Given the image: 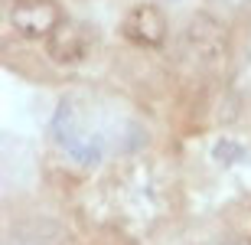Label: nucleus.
Returning a JSON list of instances; mask_svg holds the SVG:
<instances>
[{"instance_id":"3","label":"nucleus","mask_w":251,"mask_h":245,"mask_svg":"<svg viewBox=\"0 0 251 245\" xmlns=\"http://www.w3.org/2000/svg\"><path fill=\"white\" fill-rule=\"evenodd\" d=\"M43 46H46V59L52 66L59 69H75L88 62L92 53L101 46V33L95 23L88 20H75V17H65L52 33L49 39H43Z\"/></svg>"},{"instance_id":"7","label":"nucleus","mask_w":251,"mask_h":245,"mask_svg":"<svg viewBox=\"0 0 251 245\" xmlns=\"http://www.w3.org/2000/svg\"><path fill=\"white\" fill-rule=\"evenodd\" d=\"M212 245H251V236H245V232H228V236H219Z\"/></svg>"},{"instance_id":"4","label":"nucleus","mask_w":251,"mask_h":245,"mask_svg":"<svg viewBox=\"0 0 251 245\" xmlns=\"http://www.w3.org/2000/svg\"><path fill=\"white\" fill-rule=\"evenodd\" d=\"M121 39L130 43L134 49H147V53H160L170 39V17L167 10L153 3V0H140L121 17Z\"/></svg>"},{"instance_id":"2","label":"nucleus","mask_w":251,"mask_h":245,"mask_svg":"<svg viewBox=\"0 0 251 245\" xmlns=\"http://www.w3.org/2000/svg\"><path fill=\"white\" fill-rule=\"evenodd\" d=\"M183 49H186V56L196 62L199 72L219 76L225 69V62H228V53H232L228 27L215 13L199 10V13H193L186 20V27H183Z\"/></svg>"},{"instance_id":"5","label":"nucleus","mask_w":251,"mask_h":245,"mask_svg":"<svg viewBox=\"0 0 251 245\" xmlns=\"http://www.w3.org/2000/svg\"><path fill=\"white\" fill-rule=\"evenodd\" d=\"M65 20L59 0H7V27L20 39H49V33Z\"/></svg>"},{"instance_id":"6","label":"nucleus","mask_w":251,"mask_h":245,"mask_svg":"<svg viewBox=\"0 0 251 245\" xmlns=\"http://www.w3.org/2000/svg\"><path fill=\"white\" fill-rule=\"evenodd\" d=\"M209 157H212L219 167H235V163L248 161V147H245L238 137H228V134H222V137H215L212 147H209Z\"/></svg>"},{"instance_id":"1","label":"nucleus","mask_w":251,"mask_h":245,"mask_svg":"<svg viewBox=\"0 0 251 245\" xmlns=\"http://www.w3.org/2000/svg\"><path fill=\"white\" fill-rule=\"evenodd\" d=\"M49 141L65 154V161L82 170H92L104 161V141L92 134L82 121V111L72 98H62L49 118Z\"/></svg>"}]
</instances>
